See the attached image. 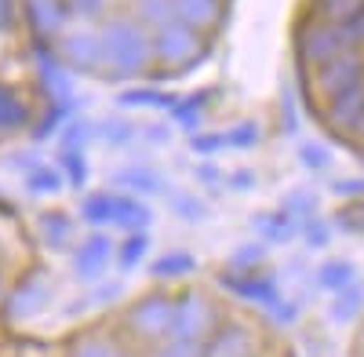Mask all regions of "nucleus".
<instances>
[{
	"instance_id": "nucleus-2",
	"label": "nucleus",
	"mask_w": 364,
	"mask_h": 357,
	"mask_svg": "<svg viewBox=\"0 0 364 357\" xmlns=\"http://www.w3.org/2000/svg\"><path fill=\"white\" fill-rule=\"evenodd\" d=\"M106 252H109V245L102 241V237H95L91 245H84V252H80V259H77V270H80V274H95L99 266L106 262Z\"/></svg>"
},
{
	"instance_id": "nucleus-6",
	"label": "nucleus",
	"mask_w": 364,
	"mask_h": 357,
	"mask_svg": "<svg viewBox=\"0 0 364 357\" xmlns=\"http://www.w3.org/2000/svg\"><path fill=\"white\" fill-rule=\"evenodd\" d=\"M80 357H109V350H102V346H91L87 353H80Z\"/></svg>"
},
{
	"instance_id": "nucleus-1",
	"label": "nucleus",
	"mask_w": 364,
	"mask_h": 357,
	"mask_svg": "<svg viewBox=\"0 0 364 357\" xmlns=\"http://www.w3.org/2000/svg\"><path fill=\"white\" fill-rule=\"evenodd\" d=\"M171 321H175V307H171L168 299H149V303H142L139 314H135V324H139L146 336H157V332L171 329Z\"/></svg>"
},
{
	"instance_id": "nucleus-3",
	"label": "nucleus",
	"mask_w": 364,
	"mask_h": 357,
	"mask_svg": "<svg viewBox=\"0 0 364 357\" xmlns=\"http://www.w3.org/2000/svg\"><path fill=\"white\" fill-rule=\"evenodd\" d=\"M350 277H353V266L350 262H328L324 270H321V284L324 288H343V284H350Z\"/></svg>"
},
{
	"instance_id": "nucleus-4",
	"label": "nucleus",
	"mask_w": 364,
	"mask_h": 357,
	"mask_svg": "<svg viewBox=\"0 0 364 357\" xmlns=\"http://www.w3.org/2000/svg\"><path fill=\"white\" fill-rule=\"evenodd\" d=\"M360 303H364V288H353V292H346L343 299L336 303V317H339V321H346V317H357Z\"/></svg>"
},
{
	"instance_id": "nucleus-5",
	"label": "nucleus",
	"mask_w": 364,
	"mask_h": 357,
	"mask_svg": "<svg viewBox=\"0 0 364 357\" xmlns=\"http://www.w3.org/2000/svg\"><path fill=\"white\" fill-rule=\"evenodd\" d=\"M190 266V259H164L161 266H157V274H168V270H186Z\"/></svg>"
}]
</instances>
